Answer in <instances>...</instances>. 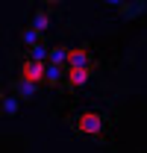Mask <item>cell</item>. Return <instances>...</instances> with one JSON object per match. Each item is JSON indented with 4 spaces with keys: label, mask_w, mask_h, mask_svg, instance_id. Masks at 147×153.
Listing matches in <instances>:
<instances>
[{
    "label": "cell",
    "mask_w": 147,
    "mask_h": 153,
    "mask_svg": "<svg viewBox=\"0 0 147 153\" xmlns=\"http://www.w3.org/2000/svg\"><path fill=\"white\" fill-rule=\"evenodd\" d=\"M88 47H74L71 53H68V68H88Z\"/></svg>",
    "instance_id": "obj_3"
},
{
    "label": "cell",
    "mask_w": 147,
    "mask_h": 153,
    "mask_svg": "<svg viewBox=\"0 0 147 153\" xmlns=\"http://www.w3.org/2000/svg\"><path fill=\"white\" fill-rule=\"evenodd\" d=\"M44 82L56 88V82H59V68H56V65H47V76H44Z\"/></svg>",
    "instance_id": "obj_12"
},
{
    "label": "cell",
    "mask_w": 147,
    "mask_h": 153,
    "mask_svg": "<svg viewBox=\"0 0 147 153\" xmlns=\"http://www.w3.org/2000/svg\"><path fill=\"white\" fill-rule=\"evenodd\" d=\"M33 27H36L38 33H44V30L50 27V15H47V9H36V15H33Z\"/></svg>",
    "instance_id": "obj_8"
},
{
    "label": "cell",
    "mask_w": 147,
    "mask_h": 153,
    "mask_svg": "<svg viewBox=\"0 0 147 153\" xmlns=\"http://www.w3.org/2000/svg\"><path fill=\"white\" fill-rule=\"evenodd\" d=\"M12 88H15L21 97H27V100H30V97H36V88H38V85H36V82H27L24 76H18V79L12 82Z\"/></svg>",
    "instance_id": "obj_6"
},
{
    "label": "cell",
    "mask_w": 147,
    "mask_h": 153,
    "mask_svg": "<svg viewBox=\"0 0 147 153\" xmlns=\"http://www.w3.org/2000/svg\"><path fill=\"white\" fill-rule=\"evenodd\" d=\"M88 74H91L88 68H71V71H68V85H71V88L85 85V82H88Z\"/></svg>",
    "instance_id": "obj_5"
},
{
    "label": "cell",
    "mask_w": 147,
    "mask_h": 153,
    "mask_svg": "<svg viewBox=\"0 0 147 153\" xmlns=\"http://www.w3.org/2000/svg\"><path fill=\"white\" fill-rule=\"evenodd\" d=\"M68 53H71V50H68V47H62V44H59V47H53V50H50V65H56V68H59V65H68Z\"/></svg>",
    "instance_id": "obj_7"
},
{
    "label": "cell",
    "mask_w": 147,
    "mask_h": 153,
    "mask_svg": "<svg viewBox=\"0 0 147 153\" xmlns=\"http://www.w3.org/2000/svg\"><path fill=\"white\" fill-rule=\"evenodd\" d=\"M21 38H24V41H27V44L33 47V44H38V38H41V33H38L36 27H30V30H24V33H21Z\"/></svg>",
    "instance_id": "obj_10"
},
{
    "label": "cell",
    "mask_w": 147,
    "mask_h": 153,
    "mask_svg": "<svg viewBox=\"0 0 147 153\" xmlns=\"http://www.w3.org/2000/svg\"><path fill=\"white\" fill-rule=\"evenodd\" d=\"M21 76L27 79V82H44V76H47V65L44 62H33V59H27L24 65H21Z\"/></svg>",
    "instance_id": "obj_2"
},
{
    "label": "cell",
    "mask_w": 147,
    "mask_h": 153,
    "mask_svg": "<svg viewBox=\"0 0 147 153\" xmlns=\"http://www.w3.org/2000/svg\"><path fill=\"white\" fill-rule=\"evenodd\" d=\"M71 127L76 135H85V138H103V135L109 133L112 127V118L106 112H100V109H85V112L74 115L71 118Z\"/></svg>",
    "instance_id": "obj_1"
},
{
    "label": "cell",
    "mask_w": 147,
    "mask_h": 153,
    "mask_svg": "<svg viewBox=\"0 0 147 153\" xmlns=\"http://www.w3.org/2000/svg\"><path fill=\"white\" fill-rule=\"evenodd\" d=\"M121 9V18H138L141 12H147V3L144 0H135V3H118Z\"/></svg>",
    "instance_id": "obj_4"
},
{
    "label": "cell",
    "mask_w": 147,
    "mask_h": 153,
    "mask_svg": "<svg viewBox=\"0 0 147 153\" xmlns=\"http://www.w3.org/2000/svg\"><path fill=\"white\" fill-rule=\"evenodd\" d=\"M44 56H50V53H47L41 44H33V47H30V59H33V62H44Z\"/></svg>",
    "instance_id": "obj_11"
},
{
    "label": "cell",
    "mask_w": 147,
    "mask_h": 153,
    "mask_svg": "<svg viewBox=\"0 0 147 153\" xmlns=\"http://www.w3.org/2000/svg\"><path fill=\"white\" fill-rule=\"evenodd\" d=\"M3 115H18V100L15 97H9V94H3Z\"/></svg>",
    "instance_id": "obj_9"
}]
</instances>
